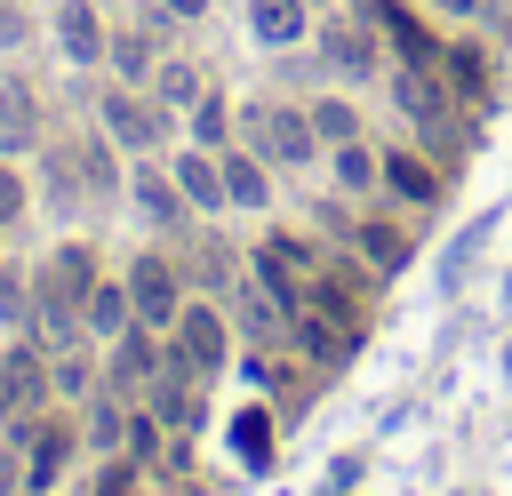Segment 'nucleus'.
Returning a JSON list of instances; mask_svg holds the SVG:
<instances>
[{"instance_id": "1", "label": "nucleus", "mask_w": 512, "mask_h": 496, "mask_svg": "<svg viewBox=\"0 0 512 496\" xmlns=\"http://www.w3.org/2000/svg\"><path fill=\"white\" fill-rule=\"evenodd\" d=\"M104 272H96V248L88 240H64L40 272H32V304H40V328L48 336H72L80 328V304H88V288H96Z\"/></svg>"}, {"instance_id": "2", "label": "nucleus", "mask_w": 512, "mask_h": 496, "mask_svg": "<svg viewBox=\"0 0 512 496\" xmlns=\"http://www.w3.org/2000/svg\"><path fill=\"white\" fill-rule=\"evenodd\" d=\"M256 272H264V288H272V296H280V304L296 312V304L312 296V280H320L328 264L312 256V240H296V232H272V240L256 248Z\"/></svg>"}, {"instance_id": "3", "label": "nucleus", "mask_w": 512, "mask_h": 496, "mask_svg": "<svg viewBox=\"0 0 512 496\" xmlns=\"http://www.w3.org/2000/svg\"><path fill=\"white\" fill-rule=\"evenodd\" d=\"M168 344L192 360V368H224V352H232V320H224V304H208V296H192L184 312H176V328H168Z\"/></svg>"}, {"instance_id": "4", "label": "nucleus", "mask_w": 512, "mask_h": 496, "mask_svg": "<svg viewBox=\"0 0 512 496\" xmlns=\"http://www.w3.org/2000/svg\"><path fill=\"white\" fill-rule=\"evenodd\" d=\"M160 128H168V104H160V96H136V80L104 88V136H112V144L144 152V144H160Z\"/></svg>"}, {"instance_id": "5", "label": "nucleus", "mask_w": 512, "mask_h": 496, "mask_svg": "<svg viewBox=\"0 0 512 496\" xmlns=\"http://www.w3.org/2000/svg\"><path fill=\"white\" fill-rule=\"evenodd\" d=\"M128 304H136L144 328H176V312H184V280H176V264H168L160 248L136 256V272H128Z\"/></svg>"}, {"instance_id": "6", "label": "nucleus", "mask_w": 512, "mask_h": 496, "mask_svg": "<svg viewBox=\"0 0 512 496\" xmlns=\"http://www.w3.org/2000/svg\"><path fill=\"white\" fill-rule=\"evenodd\" d=\"M72 440H80V432H72V424H56V416H40V408H32V416H16V448H24V488H48V480H56V464L72 456Z\"/></svg>"}, {"instance_id": "7", "label": "nucleus", "mask_w": 512, "mask_h": 496, "mask_svg": "<svg viewBox=\"0 0 512 496\" xmlns=\"http://www.w3.org/2000/svg\"><path fill=\"white\" fill-rule=\"evenodd\" d=\"M392 96H400V112H408L424 136H440V128H448V112H456V88L440 80V64H408V72L392 80Z\"/></svg>"}, {"instance_id": "8", "label": "nucleus", "mask_w": 512, "mask_h": 496, "mask_svg": "<svg viewBox=\"0 0 512 496\" xmlns=\"http://www.w3.org/2000/svg\"><path fill=\"white\" fill-rule=\"evenodd\" d=\"M320 56H328L336 72H352V80H360V72H376V24H344V16H336V24H320Z\"/></svg>"}, {"instance_id": "9", "label": "nucleus", "mask_w": 512, "mask_h": 496, "mask_svg": "<svg viewBox=\"0 0 512 496\" xmlns=\"http://www.w3.org/2000/svg\"><path fill=\"white\" fill-rule=\"evenodd\" d=\"M440 80L456 88V104L488 96V80H496V72H488V48H480V40H448V48H440Z\"/></svg>"}, {"instance_id": "10", "label": "nucleus", "mask_w": 512, "mask_h": 496, "mask_svg": "<svg viewBox=\"0 0 512 496\" xmlns=\"http://www.w3.org/2000/svg\"><path fill=\"white\" fill-rule=\"evenodd\" d=\"M0 144H8V152L40 144V96H32V88H24L16 72L0 80Z\"/></svg>"}, {"instance_id": "11", "label": "nucleus", "mask_w": 512, "mask_h": 496, "mask_svg": "<svg viewBox=\"0 0 512 496\" xmlns=\"http://www.w3.org/2000/svg\"><path fill=\"white\" fill-rule=\"evenodd\" d=\"M176 192H184L192 208H224V200H232V192H224V160H216L208 144L184 152V160H176Z\"/></svg>"}, {"instance_id": "12", "label": "nucleus", "mask_w": 512, "mask_h": 496, "mask_svg": "<svg viewBox=\"0 0 512 496\" xmlns=\"http://www.w3.org/2000/svg\"><path fill=\"white\" fill-rule=\"evenodd\" d=\"M376 168H384V184H392L408 208H432V200H440V168H432V160H416V152H384Z\"/></svg>"}, {"instance_id": "13", "label": "nucleus", "mask_w": 512, "mask_h": 496, "mask_svg": "<svg viewBox=\"0 0 512 496\" xmlns=\"http://www.w3.org/2000/svg\"><path fill=\"white\" fill-rule=\"evenodd\" d=\"M128 320H136V304H128V280H96V288H88V304H80V328L112 344Z\"/></svg>"}, {"instance_id": "14", "label": "nucleus", "mask_w": 512, "mask_h": 496, "mask_svg": "<svg viewBox=\"0 0 512 496\" xmlns=\"http://www.w3.org/2000/svg\"><path fill=\"white\" fill-rule=\"evenodd\" d=\"M56 40H64V56H72V64H96V56L112 48L88 0H64V8H56Z\"/></svg>"}, {"instance_id": "15", "label": "nucleus", "mask_w": 512, "mask_h": 496, "mask_svg": "<svg viewBox=\"0 0 512 496\" xmlns=\"http://www.w3.org/2000/svg\"><path fill=\"white\" fill-rule=\"evenodd\" d=\"M256 120H264L256 136H264L272 152H288V160H312V144H320V128H312V112H256Z\"/></svg>"}, {"instance_id": "16", "label": "nucleus", "mask_w": 512, "mask_h": 496, "mask_svg": "<svg viewBox=\"0 0 512 496\" xmlns=\"http://www.w3.org/2000/svg\"><path fill=\"white\" fill-rule=\"evenodd\" d=\"M248 24H256V40L288 48V40L304 32V0H248Z\"/></svg>"}, {"instance_id": "17", "label": "nucleus", "mask_w": 512, "mask_h": 496, "mask_svg": "<svg viewBox=\"0 0 512 496\" xmlns=\"http://www.w3.org/2000/svg\"><path fill=\"white\" fill-rule=\"evenodd\" d=\"M224 128H232V104H224V88H200V104H192V144L224 152Z\"/></svg>"}, {"instance_id": "18", "label": "nucleus", "mask_w": 512, "mask_h": 496, "mask_svg": "<svg viewBox=\"0 0 512 496\" xmlns=\"http://www.w3.org/2000/svg\"><path fill=\"white\" fill-rule=\"evenodd\" d=\"M224 192H232L240 208H264V192H272V184H264V168H256L248 152H224Z\"/></svg>"}, {"instance_id": "19", "label": "nucleus", "mask_w": 512, "mask_h": 496, "mask_svg": "<svg viewBox=\"0 0 512 496\" xmlns=\"http://www.w3.org/2000/svg\"><path fill=\"white\" fill-rule=\"evenodd\" d=\"M104 56H112V72H120V80H152V64H160V56H152V40H144V32H120V40H112V48H104Z\"/></svg>"}, {"instance_id": "20", "label": "nucleus", "mask_w": 512, "mask_h": 496, "mask_svg": "<svg viewBox=\"0 0 512 496\" xmlns=\"http://www.w3.org/2000/svg\"><path fill=\"white\" fill-rule=\"evenodd\" d=\"M152 96H160V104H200V72L168 56V64H152Z\"/></svg>"}, {"instance_id": "21", "label": "nucleus", "mask_w": 512, "mask_h": 496, "mask_svg": "<svg viewBox=\"0 0 512 496\" xmlns=\"http://www.w3.org/2000/svg\"><path fill=\"white\" fill-rule=\"evenodd\" d=\"M360 248H368L376 272H400V264H408V240H400L392 224H360Z\"/></svg>"}, {"instance_id": "22", "label": "nucleus", "mask_w": 512, "mask_h": 496, "mask_svg": "<svg viewBox=\"0 0 512 496\" xmlns=\"http://www.w3.org/2000/svg\"><path fill=\"white\" fill-rule=\"evenodd\" d=\"M312 128H320V144H352V128H360V112H352L344 96H328V104H312Z\"/></svg>"}, {"instance_id": "23", "label": "nucleus", "mask_w": 512, "mask_h": 496, "mask_svg": "<svg viewBox=\"0 0 512 496\" xmlns=\"http://www.w3.org/2000/svg\"><path fill=\"white\" fill-rule=\"evenodd\" d=\"M80 184H96V192L120 184V168H112V136H88V144H80Z\"/></svg>"}, {"instance_id": "24", "label": "nucleus", "mask_w": 512, "mask_h": 496, "mask_svg": "<svg viewBox=\"0 0 512 496\" xmlns=\"http://www.w3.org/2000/svg\"><path fill=\"white\" fill-rule=\"evenodd\" d=\"M376 176H384V168H376L360 144H336V192H368Z\"/></svg>"}, {"instance_id": "25", "label": "nucleus", "mask_w": 512, "mask_h": 496, "mask_svg": "<svg viewBox=\"0 0 512 496\" xmlns=\"http://www.w3.org/2000/svg\"><path fill=\"white\" fill-rule=\"evenodd\" d=\"M232 440H240V456H248V464H264V456H272V416H264V408H248V416L232 424Z\"/></svg>"}, {"instance_id": "26", "label": "nucleus", "mask_w": 512, "mask_h": 496, "mask_svg": "<svg viewBox=\"0 0 512 496\" xmlns=\"http://www.w3.org/2000/svg\"><path fill=\"white\" fill-rule=\"evenodd\" d=\"M136 184H144V208H152L160 224H184V208H192V200H184L176 184H160V176H136Z\"/></svg>"}, {"instance_id": "27", "label": "nucleus", "mask_w": 512, "mask_h": 496, "mask_svg": "<svg viewBox=\"0 0 512 496\" xmlns=\"http://www.w3.org/2000/svg\"><path fill=\"white\" fill-rule=\"evenodd\" d=\"M88 440H96V448H112V440H120V408H112V400H96V408H88Z\"/></svg>"}, {"instance_id": "28", "label": "nucleus", "mask_w": 512, "mask_h": 496, "mask_svg": "<svg viewBox=\"0 0 512 496\" xmlns=\"http://www.w3.org/2000/svg\"><path fill=\"white\" fill-rule=\"evenodd\" d=\"M0 320H8V328H24V320H32V312H24V288H16L8 272H0Z\"/></svg>"}, {"instance_id": "29", "label": "nucleus", "mask_w": 512, "mask_h": 496, "mask_svg": "<svg viewBox=\"0 0 512 496\" xmlns=\"http://www.w3.org/2000/svg\"><path fill=\"white\" fill-rule=\"evenodd\" d=\"M8 216H24V176H16V168H0V224H8Z\"/></svg>"}, {"instance_id": "30", "label": "nucleus", "mask_w": 512, "mask_h": 496, "mask_svg": "<svg viewBox=\"0 0 512 496\" xmlns=\"http://www.w3.org/2000/svg\"><path fill=\"white\" fill-rule=\"evenodd\" d=\"M128 488H136V472H128V464H104V480H96L88 496H128Z\"/></svg>"}, {"instance_id": "31", "label": "nucleus", "mask_w": 512, "mask_h": 496, "mask_svg": "<svg viewBox=\"0 0 512 496\" xmlns=\"http://www.w3.org/2000/svg\"><path fill=\"white\" fill-rule=\"evenodd\" d=\"M88 384H96L88 360H64V368H56V392H88Z\"/></svg>"}, {"instance_id": "32", "label": "nucleus", "mask_w": 512, "mask_h": 496, "mask_svg": "<svg viewBox=\"0 0 512 496\" xmlns=\"http://www.w3.org/2000/svg\"><path fill=\"white\" fill-rule=\"evenodd\" d=\"M160 8H168V16H200L208 0H160Z\"/></svg>"}, {"instance_id": "33", "label": "nucleus", "mask_w": 512, "mask_h": 496, "mask_svg": "<svg viewBox=\"0 0 512 496\" xmlns=\"http://www.w3.org/2000/svg\"><path fill=\"white\" fill-rule=\"evenodd\" d=\"M432 8H448V16H472V8H480V0H432Z\"/></svg>"}]
</instances>
